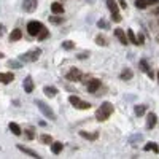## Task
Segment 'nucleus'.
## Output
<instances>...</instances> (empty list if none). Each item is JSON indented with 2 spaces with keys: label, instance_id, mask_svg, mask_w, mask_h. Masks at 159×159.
<instances>
[{
  "label": "nucleus",
  "instance_id": "nucleus-1",
  "mask_svg": "<svg viewBox=\"0 0 159 159\" xmlns=\"http://www.w3.org/2000/svg\"><path fill=\"white\" fill-rule=\"evenodd\" d=\"M111 113H113V105L110 102H103L99 107V110L96 111V119L97 121H107Z\"/></svg>",
  "mask_w": 159,
  "mask_h": 159
},
{
  "label": "nucleus",
  "instance_id": "nucleus-2",
  "mask_svg": "<svg viewBox=\"0 0 159 159\" xmlns=\"http://www.w3.org/2000/svg\"><path fill=\"white\" fill-rule=\"evenodd\" d=\"M35 103H37L38 110L43 113V116H46L48 119H51V121H56V113L51 110V107H48V105L45 102H42V100H35Z\"/></svg>",
  "mask_w": 159,
  "mask_h": 159
},
{
  "label": "nucleus",
  "instance_id": "nucleus-3",
  "mask_svg": "<svg viewBox=\"0 0 159 159\" xmlns=\"http://www.w3.org/2000/svg\"><path fill=\"white\" fill-rule=\"evenodd\" d=\"M43 27H45V25L40 22V21H30V22L27 24V32H29V35L37 37V35L40 34V30H42Z\"/></svg>",
  "mask_w": 159,
  "mask_h": 159
},
{
  "label": "nucleus",
  "instance_id": "nucleus-4",
  "mask_svg": "<svg viewBox=\"0 0 159 159\" xmlns=\"http://www.w3.org/2000/svg\"><path fill=\"white\" fill-rule=\"evenodd\" d=\"M107 7H108V10L111 11V19H113L115 22L121 21V15H119V11H118V5H116L115 0H107Z\"/></svg>",
  "mask_w": 159,
  "mask_h": 159
},
{
  "label": "nucleus",
  "instance_id": "nucleus-5",
  "mask_svg": "<svg viewBox=\"0 0 159 159\" xmlns=\"http://www.w3.org/2000/svg\"><path fill=\"white\" fill-rule=\"evenodd\" d=\"M40 54H42V49L37 48V49H34V51H30V52H25V54H22V56H21V61L34 62V61H37V59L40 57Z\"/></svg>",
  "mask_w": 159,
  "mask_h": 159
},
{
  "label": "nucleus",
  "instance_id": "nucleus-6",
  "mask_svg": "<svg viewBox=\"0 0 159 159\" xmlns=\"http://www.w3.org/2000/svg\"><path fill=\"white\" fill-rule=\"evenodd\" d=\"M69 80V81H81V78H83V73L80 72L78 69H72L69 73H67V76H65Z\"/></svg>",
  "mask_w": 159,
  "mask_h": 159
},
{
  "label": "nucleus",
  "instance_id": "nucleus-7",
  "mask_svg": "<svg viewBox=\"0 0 159 159\" xmlns=\"http://www.w3.org/2000/svg\"><path fill=\"white\" fill-rule=\"evenodd\" d=\"M22 10L25 13H34L37 10V0H24L22 2Z\"/></svg>",
  "mask_w": 159,
  "mask_h": 159
},
{
  "label": "nucleus",
  "instance_id": "nucleus-8",
  "mask_svg": "<svg viewBox=\"0 0 159 159\" xmlns=\"http://www.w3.org/2000/svg\"><path fill=\"white\" fill-rule=\"evenodd\" d=\"M22 86H24V92H27V94H30V92L34 91V80H32L30 75L24 78V84Z\"/></svg>",
  "mask_w": 159,
  "mask_h": 159
},
{
  "label": "nucleus",
  "instance_id": "nucleus-9",
  "mask_svg": "<svg viewBox=\"0 0 159 159\" xmlns=\"http://www.w3.org/2000/svg\"><path fill=\"white\" fill-rule=\"evenodd\" d=\"M99 88H100V81H99V80H96V78L89 80V83H88V92L94 94V92H96Z\"/></svg>",
  "mask_w": 159,
  "mask_h": 159
},
{
  "label": "nucleus",
  "instance_id": "nucleus-10",
  "mask_svg": "<svg viewBox=\"0 0 159 159\" xmlns=\"http://www.w3.org/2000/svg\"><path fill=\"white\" fill-rule=\"evenodd\" d=\"M115 37L119 40V43H123V45H127V35L124 34L123 29H115Z\"/></svg>",
  "mask_w": 159,
  "mask_h": 159
},
{
  "label": "nucleus",
  "instance_id": "nucleus-11",
  "mask_svg": "<svg viewBox=\"0 0 159 159\" xmlns=\"http://www.w3.org/2000/svg\"><path fill=\"white\" fill-rule=\"evenodd\" d=\"M13 80H15V75H13L11 72H7V73H0V81H2L3 84H8V83H11Z\"/></svg>",
  "mask_w": 159,
  "mask_h": 159
},
{
  "label": "nucleus",
  "instance_id": "nucleus-12",
  "mask_svg": "<svg viewBox=\"0 0 159 159\" xmlns=\"http://www.w3.org/2000/svg\"><path fill=\"white\" fill-rule=\"evenodd\" d=\"M18 150L19 151H22V153H25V154H29L30 157H35V159H40V156L34 151V150H30V148H25V147H22V145H18Z\"/></svg>",
  "mask_w": 159,
  "mask_h": 159
},
{
  "label": "nucleus",
  "instance_id": "nucleus-13",
  "mask_svg": "<svg viewBox=\"0 0 159 159\" xmlns=\"http://www.w3.org/2000/svg\"><path fill=\"white\" fill-rule=\"evenodd\" d=\"M51 11H52V15H62V13H64V7L61 3L54 2V3H51Z\"/></svg>",
  "mask_w": 159,
  "mask_h": 159
},
{
  "label": "nucleus",
  "instance_id": "nucleus-14",
  "mask_svg": "<svg viewBox=\"0 0 159 159\" xmlns=\"http://www.w3.org/2000/svg\"><path fill=\"white\" fill-rule=\"evenodd\" d=\"M43 92H45V96H48V97H56L57 89L52 88V86H45V88H43Z\"/></svg>",
  "mask_w": 159,
  "mask_h": 159
},
{
  "label": "nucleus",
  "instance_id": "nucleus-15",
  "mask_svg": "<svg viewBox=\"0 0 159 159\" xmlns=\"http://www.w3.org/2000/svg\"><path fill=\"white\" fill-rule=\"evenodd\" d=\"M21 37H22V32L19 29H15L10 34V42H18V40H21Z\"/></svg>",
  "mask_w": 159,
  "mask_h": 159
},
{
  "label": "nucleus",
  "instance_id": "nucleus-16",
  "mask_svg": "<svg viewBox=\"0 0 159 159\" xmlns=\"http://www.w3.org/2000/svg\"><path fill=\"white\" fill-rule=\"evenodd\" d=\"M8 127H10V130H11L15 135H21V134H22V129H21L19 124H16V123H10Z\"/></svg>",
  "mask_w": 159,
  "mask_h": 159
},
{
  "label": "nucleus",
  "instance_id": "nucleus-17",
  "mask_svg": "<svg viewBox=\"0 0 159 159\" xmlns=\"http://www.w3.org/2000/svg\"><path fill=\"white\" fill-rule=\"evenodd\" d=\"M156 126V115L154 113H150L148 115V119H147V127L148 129H153Z\"/></svg>",
  "mask_w": 159,
  "mask_h": 159
},
{
  "label": "nucleus",
  "instance_id": "nucleus-18",
  "mask_svg": "<svg viewBox=\"0 0 159 159\" xmlns=\"http://www.w3.org/2000/svg\"><path fill=\"white\" fill-rule=\"evenodd\" d=\"M80 135H81L83 139H88V140H96L99 137L97 132H94V134H89V132H84V130H80Z\"/></svg>",
  "mask_w": 159,
  "mask_h": 159
},
{
  "label": "nucleus",
  "instance_id": "nucleus-19",
  "mask_svg": "<svg viewBox=\"0 0 159 159\" xmlns=\"http://www.w3.org/2000/svg\"><path fill=\"white\" fill-rule=\"evenodd\" d=\"M62 143L61 142H54V143H51V151L54 153V154H59L61 151H62Z\"/></svg>",
  "mask_w": 159,
  "mask_h": 159
},
{
  "label": "nucleus",
  "instance_id": "nucleus-20",
  "mask_svg": "<svg viewBox=\"0 0 159 159\" xmlns=\"http://www.w3.org/2000/svg\"><path fill=\"white\" fill-rule=\"evenodd\" d=\"M143 150H145V151H154V153H159V147H157L156 143H153V142H150V143L145 145Z\"/></svg>",
  "mask_w": 159,
  "mask_h": 159
},
{
  "label": "nucleus",
  "instance_id": "nucleus-21",
  "mask_svg": "<svg viewBox=\"0 0 159 159\" xmlns=\"http://www.w3.org/2000/svg\"><path fill=\"white\" fill-rule=\"evenodd\" d=\"M132 76H134V73H132L130 69H124L123 73H121V78L124 80V81H129V80H132Z\"/></svg>",
  "mask_w": 159,
  "mask_h": 159
},
{
  "label": "nucleus",
  "instance_id": "nucleus-22",
  "mask_svg": "<svg viewBox=\"0 0 159 159\" xmlns=\"http://www.w3.org/2000/svg\"><path fill=\"white\" fill-rule=\"evenodd\" d=\"M37 37H38V40H40V42H43V40H46V38L49 37V32H48V29H45V27H43L42 30H40V34H38Z\"/></svg>",
  "mask_w": 159,
  "mask_h": 159
},
{
  "label": "nucleus",
  "instance_id": "nucleus-23",
  "mask_svg": "<svg viewBox=\"0 0 159 159\" xmlns=\"http://www.w3.org/2000/svg\"><path fill=\"white\" fill-rule=\"evenodd\" d=\"M140 69L147 73V75H150V76H153V73H151V70H150V67H148V64L145 62V61H140Z\"/></svg>",
  "mask_w": 159,
  "mask_h": 159
},
{
  "label": "nucleus",
  "instance_id": "nucleus-24",
  "mask_svg": "<svg viewBox=\"0 0 159 159\" xmlns=\"http://www.w3.org/2000/svg\"><path fill=\"white\" fill-rule=\"evenodd\" d=\"M127 38H129V42L130 43H134V45H137V37H135V34H134V30H127Z\"/></svg>",
  "mask_w": 159,
  "mask_h": 159
},
{
  "label": "nucleus",
  "instance_id": "nucleus-25",
  "mask_svg": "<svg viewBox=\"0 0 159 159\" xmlns=\"http://www.w3.org/2000/svg\"><path fill=\"white\" fill-rule=\"evenodd\" d=\"M76 108H78V110H88V108H91V103H89V102L80 100V103L76 105Z\"/></svg>",
  "mask_w": 159,
  "mask_h": 159
},
{
  "label": "nucleus",
  "instance_id": "nucleus-26",
  "mask_svg": "<svg viewBox=\"0 0 159 159\" xmlns=\"http://www.w3.org/2000/svg\"><path fill=\"white\" fill-rule=\"evenodd\" d=\"M135 7L139 8V10H145L148 7V3L145 2V0H135Z\"/></svg>",
  "mask_w": 159,
  "mask_h": 159
},
{
  "label": "nucleus",
  "instance_id": "nucleus-27",
  "mask_svg": "<svg viewBox=\"0 0 159 159\" xmlns=\"http://www.w3.org/2000/svg\"><path fill=\"white\" fill-rule=\"evenodd\" d=\"M40 142H42V143H51L52 142V137L48 135V134H43L42 137H40Z\"/></svg>",
  "mask_w": 159,
  "mask_h": 159
},
{
  "label": "nucleus",
  "instance_id": "nucleus-28",
  "mask_svg": "<svg viewBox=\"0 0 159 159\" xmlns=\"http://www.w3.org/2000/svg\"><path fill=\"white\" fill-rule=\"evenodd\" d=\"M96 43L100 45V46H107V42H105V38H103L102 35H97V37H96Z\"/></svg>",
  "mask_w": 159,
  "mask_h": 159
},
{
  "label": "nucleus",
  "instance_id": "nucleus-29",
  "mask_svg": "<svg viewBox=\"0 0 159 159\" xmlns=\"http://www.w3.org/2000/svg\"><path fill=\"white\" fill-rule=\"evenodd\" d=\"M24 134H25V137H27L29 140H34V139H35V134H34V130H32V129H25V130H24Z\"/></svg>",
  "mask_w": 159,
  "mask_h": 159
},
{
  "label": "nucleus",
  "instance_id": "nucleus-30",
  "mask_svg": "<svg viewBox=\"0 0 159 159\" xmlns=\"http://www.w3.org/2000/svg\"><path fill=\"white\" fill-rule=\"evenodd\" d=\"M143 113H145V105H137V107H135V115L142 116Z\"/></svg>",
  "mask_w": 159,
  "mask_h": 159
},
{
  "label": "nucleus",
  "instance_id": "nucleus-31",
  "mask_svg": "<svg viewBox=\"0 0 159 159\" xmlns=\"http://www.w3.org/2000/svg\"><path fill=\"white\" fill-rule=\"evenodd\" d=\"M73 46H75V45H73V42H70V40H67V42L62 43V48H64V49H73Z\"/></svg>",
  "mask_w": 159,
  "mask_h": 159
},
{
  "label": "nucleus",
  "instance_id": "nucleus-32",
  "mask_svg": "<svg viewBox=\"0 0 159 159\" xmlns=\"http://www.w3.org/2000/svg\"><path fill=\"white\" fill-rule=\"evenodd\" d=\"M69 102H70V103H72V105H73V107H75V108H76V105H78V103H80V99H78V97H76V96H70V97H69Z\"/></svg>",
  "mask_w": 159,
  "mask_h": 159
},
{
  "label": "nucleus",
  "instance_id": "nucleus-33",
  "mask_svg": "<svg viewBox=\"0 0 159 159\" xmlns=\"http://www.w3.org/2000/svg\"><path fill=\"white\" fill-rule=\"evenodd\" d=\"M49 21H51L52 24H61L64 19H62L61 16H51V18H49Z\"/></svg>",
  "mask_w": 159,
  "mask_h": 159
},
{
  "label": "nucleus",
  "instance_id": "nucleus-34",
  "mask_svg": "<svg viewBox=\"0 0 159 159\" xmlns=\"http://www.w3.org/2000/svg\"><path fill=\"white\" fill-rule=\"evenodd\" d=\"M8 65H11V67H15V69H19V67H21V64H19L18 61H10Z\"/></svg>",
  "mask_w": 159,
  "mask_h": 159
},
{
  "label": "nucleus",
  "instance_id": "nucleus-35",
  "mask_svg": "<svg viewBox=\"0 0 159 159\" xmlns=\"http://www.w3.org/2000/svg\"><path fill=\"white\" fill-rule=\"evenodd\" d=\"M97 25H99V27H103V29H107V27H108V22L102 19V21H99V22H97Z\"/></svg>",
  "mask_w": 159,
  "mask_h": 159
},
{
  "label": "nucleus",
  "instance_id": "nucleus-36",
  "mask_svg": "<svg viewBox=\"0 0 159 159\" xmlns=\"http://www.w3.org/2000/svg\"><path fill=\"white\" fill-rule=\"evenodd\" d=\"M148 5H156V3H159V0H145Z\"/></svg>",
  "mask_w": 159,
  "mask_h": 159
},
{
  "label": "nucleus",
  "instance_id": "nucleus-37",
  "mask_svg": "<svg viewBox=\"0 0 159 159\" xmlns=\"http://www.w3.org/2000/svg\"><path fill=\"white\" fill-rule=\"evenodd\" d=\"M119 2V5H121V8H126L127 5H126V0H118Z\"/></svg>",
  "mask_w": 159,
  "mask_h": 159
},
{
  "label": "nucleus",
  "instance_id": "nucleus-38",
  "mask_svg": "<svg viewBox=\"0 0 159 159\" xmlns=\"http://www.w3.org/2000/svg\"><path fill=\"white\" fill-rule=\"evenodd\" d=\"M154 13H156V15H159V8H157V10H156V11H154Z\"/></svg>",
  "mask_w": 159,
  "mask_h": 159
},
{
  "label": "nucleus",
  "instance_id": "nucleus-39",
  "mask_svg": "<svg viewBox=\"0 0 159 159\" xmlns=\"http://www.w3.org/2000/svg\"><path fill=\"white\" fill-rule=\"evenodd\" d=\"M2 57H3V54H2V52H0V59H2Z\"/></svg>",
  "mask_w": 159,
  "mask_h": 159
},
{
  "label": "nucleus",
  "instance_id": "nucleus-40",
  "mask_svg": "<svg viewBox=\"0 0 159 159\" xmlns=\"http://www.w3.org/2000/svg\"><path fill=\"white\" fill-rule=\"evenodd\" d=\"M157 81H159V72H157Z\"/></svg>",
  "mask_w": 159,
  "mask_h": 159
}]
</instances>
